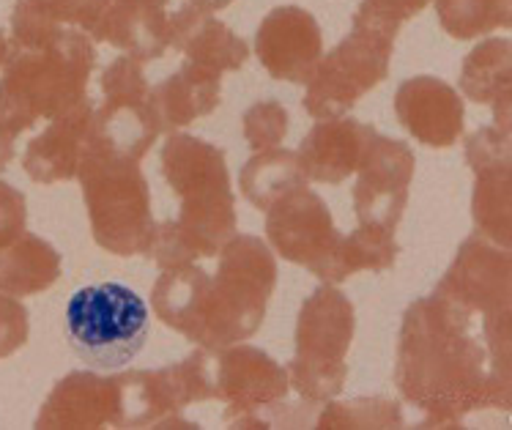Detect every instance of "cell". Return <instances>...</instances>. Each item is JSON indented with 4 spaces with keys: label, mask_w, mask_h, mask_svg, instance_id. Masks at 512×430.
<instances>
[{
    "label": "cell",
    "mask_w": 512,
    "mask_h": 430,
    "mask_svg": "<svg viewBox=\"0 0 512 430\" xmlns=\"http://www.w3.org/2000/svg\"><path fill=\"white\" fill-rule=\"evenodd\" d=\"M39 430L124 428L118 376L77 370L61 378L36 417Z\"/></svg>",
    "instance_id": "cell-14"
},
{
    "label": "cell",
    "mask_w": 512,
    "mask_h": 430,
    "mask_svg": "<svg viewBox=\"0 0 512 430\" xmlns=\"http://www.w3.org/2000/svg\"><path fill=\"white\" fill-rule=\"evenodd\" d=\"M233 0H189V6H198L203 11H220L228 9Z\"/></svg>",
    "instance_id": "cell-36"
},
{
    "label": "cell",
    "mask_w": 512,
    "mask_h": 430,
    "mask_svg": "<svg viewBox=\"0 0 512 430\" xmlns=\"http://www.w3.org/2000/svg\"><path fill=\"white\" fill-rule=\"evenodd\" d=\"M291 392L288 370L263 348H214V398L228 403L225 425L230 428H285L280 417H293L285 406Z\"/></svg>",
    "instance_id": "cell-9"
},
{
    "label": "cell",
    "mask_w": 512,
    "mask_h": 430,
    "mask_svg": "<svg viewBox=\"0 0 512 430\" xmlns=\"http://www.w3.org/2000/svg\"><path fill=\"white\" fill-rule=\"evenodd\" d=\"M510 39H485L463 58L460 88L474 105H491L496 126L510 129Z\"/></svg>",
    "instance_id": "cell-23"
},
{
    "label": "cell",
    "mask_w": 512,
    "mask_h": 430,
    "mask_svg": "<svg viewBox=\"0 0 512 430\" xmlns=\"http://www.w3.org/2000/svg\"><path fill=\"white\" fill-rule=\"evenodd\" d=\"M400 247L395 242V231H387L381 225H367L359 222L354 233L343 236V261L345 277L356 272H387L395 266Z\"/></svg>",
    "instance_id": "cell-28"
},
{
    "label": "cell",
    "mask_w": 512,
    "mask_h": 430,
    "mask_svg": "<svg viewBox=\"0 0 512 430\" xmlns=\"http://www.w3.org/2000/svg\"><path fill=\"white\" fill-rule=\"evenodd\" d=\"M28 222V203L20 189L0 181V250L17 242L25 233Z\"/></svg>",
    "instance_id": "cell-34"
},
{
    "label": "cell",
    "mask_w": 512,
    "mask_h": 430,
    "mask_svg": "<svg viewBox=\"0 0 512 430\" xmlns=\"http://www.w3.org/2000/svg\"><path fill=\"white\" fill-rule=\"evenodd\" d=\"M395 381L425 414L419 428H458L471 411H510V310H482L436 285L403 315Z\"/></svg>",
    "instance_id": "cell-1"
},
{
    "label": "cell",
    "mask_w": 512,
    "mask_h": 430,
    "mask_svg": "<svg viewBox=\"0 0 512 430\" xmlns=\"http://www.w3.org/2000/svg\"><path fill=\"white\" fill-rule=\"evenodd\" d=\"M304 184H307V176H304L299 154L288 151V148L255 151V157L244 162L239 173V187L244 198L261 211H266L274 200H280Z\"/></svg>",
    "instance_id": "cell-25"
},
{
    "label": "cell",
    "mask_w": 512,
    "mask_h": 430,
    "mask_svg": "<svg viewBox=\"0 0 512 430\" xmlns=\"http://www.w3.org/2000/svg\"><path fill=\"white\" fill-rule=\"evenodd\" d=\"M433 3L439 11L441 28L460 42L512 25V0H433Z\"/></svg>",
    "instance_id": "cell-27"
},
{
    "label": "cell",
    "mask_w": 512,
    "mask_h": 430,
    "mask_svg": "<svg viewBox=\"0 0 512 430\" xmlns=\"http://www.w3.org/2000/svg\"><path fill=\"white\" fill-rule=\"evenodd\" d=\"M66 335L91 368H124L146 346L148 307L121 283L85 285L69 299Z\"/></svg>",
    "instance_id": "cell-7"
},
{
    "label": "cell",
    "mask_w": 512,
    "mask_h": 430,
    "mask_svg": "<svg viewBox=\"0 0 512 430\" xmlns=\"http://www.w3.org/2000/svg\"><path fill=\"white\" fill-rule=\"evenodd\" d=\"M439 288L482 310L512 307V258L507 247L471 236L460 244L450 272L441 277Z\"/></svg>",
    "instance_id": "cell-16"
},
{
    "label": "cell",
    "mask_w": 512,
    "mask_h": 430,
    "mask_svg": "<svg viewBox=\"0 0 512 430\" xmlns=\"http://www.w3.org/2000/svg\"><path fill=\"white\" fill-rule=\"evenodd\" d=\"M512 143L510 129L482 126L466 140V162L474 173L493 168H510Z\"/></svg>",
    "instance_id": "cell-31"
},
{
    "label": "cell",
    "mask_w": 512,
    "mask_h": 430,
    "mask_svg": "<svg viewBox=\"0 0 512 430\" xmlns=\"http://www.w3.org/2000/svg\"><path fill=\"white\" fill-rule=\"evenodd\" d=\"M170 0H110L99 42L121 47L137 63L157 61L168 53V14Z\"/></svg>",
    "instance_id": "cell-22"
},
{
    "label": "cell",
    "mask_w": 512,
    "mask_h": 430,
    "mask_svg": "<svg viewBox=\"0 0 512 430\" xmlns=\"http://www.w3.org/2000/svg\"><path fill=\"white\" fill-rule=\"evenodd\" d=\"M222 99V72L187 61L168 80L151 88L148 102L157 113L162 132L184 129L195 118L211 116Z\"/></svg>",
    "instance_id": "cell-21"
},
{
    "label": "cell",
    "mask_w": 512,
    "mask_h": 430,
    "mask_svg": "<svg viewBox=\"0 0 512 430\" xmlns=\"http://www.w3.org/2000/svg\"><path fill=\"white\" fill-rule=\"evenodd\" d=\"M28 335H31L28 310L22 307L17 296L0 291V359L20 351L28 343Z\"/></svg>",
    "instance_id": "cell-32"
},
{
    "label": "cell",
    "mask_w": 512,
    "mask_h": 430,
    "mask_svg": "<svg viewBox=\"0 0 512 430\" xmlns=\"http://www.w3.org/2000/svg\"><path fill=\"white\" fill-rule=\"evenodd\" d=\"M356 315L351 299L332 283L307 296L296 318V354L288 365V381L307 403H326L343 392L345 354L354 343Z\"/></svg>",
    "instance_id": "cell-6"
},
{
    "label": "cell",
    "mask_w": 512,
    "mask_h": 430,
    "mask_svg": "<svg viewBox=\"0 0 512 430\" xmlns=\"http://www.w3.org/2000/svg\"><path fill=\"white\" fill-rule=\"evenodd\" d=\"M107 6L110 0H17L11 14V42L42 47L63 28H77L91 42H99Z\"/></svg>",
    "instance_id": "cell-20"
},
{
    "label": "cell",
    "mask_w": 512,
    "mask_h": 430,
    "mask_svg": "<svg viewBox=\"0 0 512 430\" xmlns=\"http://www.w3.org/2000/svg\"><path fill=\"white\" fill-rule=\"evenodd\" d=\"M288 135V110L277 99L255 102L244 113V140L252 151L277 148Z\"/></svg>",
    "instance_id": "cell-30"
},
{
    "label": "cell",
    "mask_w": 512,
    "mask_h": 430,
    "mask_svg": "<svg viewBox=\"0 0 512 430\" xmlns=\"http://www.w3.org/2000/svg\"><path fill=\"white\" fill-rule=\"evenodd\" d=\"M6 58H9V39H6V33L0 31V66L6 63Z\"/></svg>",
    "instance_id": "cell-37"
},
{
    "label": "cell",
    "mask_w": 512,
    "mask_h": 430,
    "mask_svg": "<svg viewBox=\"0 0 512 430\" xmlns=\"http://www.w3.org/2000/svg\"><path fill=\"white\" fill-rule=\"evenodd\" d=\"M373 135L376 129L356 118L340 116L315 124L296 151L304 176L321 184H343L356 173Z\"/></svg>",
    "instance_id": "cell-18"
},
{
    "label": "cell",
    "mask_w": 512,
    "mask_h": 430,
    "mask_svg": "<svg viewBox=\"0 0 512 430\" xmlns=\"http://www.w3.org/2000/svg\"><path fill=\"white\" fill-rule=\"evenodd\" d=\"M474 225L477 236L510 250V222H512V176L510 168H493L474 173Z\"/></svg>",
    "instance_id": "cell-26"
},
{
    "label": "cell",
    "mask_w": 512,
    "mask_h": 430,
    "mask_svg": "<svg viewBox=\"0 0 512 430\" xmlns=\"http://www.w3.org/2000/svg\"><path fill=\"white\" fill-rule=\"evenodd\" d=\"M102 105L94 110V137L118 154L143 162L148 148L162 135L154 107L148 102L143 66L135 58H115L102 72Z\"/></svg>",
    "instance_id": "cell-11"
},
{
    "label": "cell",
    "mask_w": 512,
    "mask_h": 430,
    "mask_svg": "<svg viewBox=\"0 0 512 430\" xmlns=\"http://www.w3.org/2000/svg\"><path fill=\"white\" fill-rule=\"evenodd\" d=\"M96 105L85 99L80 105L53 118L42 135H36L25 151V173L39 184L77 179V168L83 162L85 148L94 129Z\"/></svg>",
    "instance_id": "cell-17"
},
{
    "label": "cell",
    "mask_w": 512,
    "mask_h": 430,
    "mask_svg": "<svg viewBox=\"0 0 512 430\" xmlns=\"http://www.w3.org/2000/svg\"><path fill=\"white\" fill-rule=\"evenodd\" d=\"M170 47L187 55V61L211 66L217 72H239L250 58V44L230 31L211 11L184 6L168 17Z\"/></svg>",
    "instance_id": "cell-19"
},
{
    "label": "cell",
    "mask_w": 512,
    "mask_h": 430,
    "mask_svg": "<svg viewBox=\"0 0 512 430\" xmlns=\"http://www.w3.org/2000/svg\"><path fill=\"white\" fill-rule=\"evenodd\" d=\"M255 55L272 80L307 83L324 55L321 25L302 6L272 9L255 33Z\"/></svg>",
    "instance_id": "cell-13"
},
{
    "label": "cell",
    "mask_w": 512,
    "mask_h": 430,
    "mask_svg": "<svg viewBox=\"0 0 512 430\" xmlns=\"http://www.w3.org/2000/svg\"><path fill=\"white\" fill-rule=\"evenodd\" d=\"M162 176L181 198V209L176 220L154 228L148 255L159 269L217 258L236 233L225 151L200 137L170 135L162 148Z\"/></svg>",
    "instance_id": "cell-3"
},
{
    "label": "cell",
    "mask_w": 512,
    "mask_h": 430,
    "mask_svg": "<svg viewBox=\"0 0 512 430\" xmlns=\"http://www.w3.org/2000/svg\"><path fill=\"white\" fill-rule=\"evenodd\" d=\"M11 159H14V140L0 132V173L9 168Z\"/></svg>",
    "instance_id": "cell-35"
},
{
    "label": "cell",
    "mask_w": 512,
    "mask_h": 430,
    "mask_svg": "<svg viewBox=\"0 0 512 430\" xmlns=\"http://www.w3.org/2000/svg\"><path fill=\"white\" fill-rule=\"evenodd\" d=\"M395 116L422 146L450 148L463 135L466 110L463 99L447 80L417 74L400 83L395 94Z\"/></svg>",
    "instance_id": "cell-15"
},
{
    "label": "cell",
    "mask_w": 512,
    "mask_h": 430,
    "mask_svg": "<svg viewBox=\"0 0 512 430\" xmlns=\"http://www.w3.org/2000/svg\"><path fill=\"white\" fill-rule=\"evenodd\" d=\"M321 430H356V428H403V409L398 400L389 398H354L329 403L315 422Z\"/></svg>",
    "instance_id": "cell-29"
},
{
    "label": "cell",
    "mask_w": 512,
    "mask_h": 430,
    "mask_svg": "<svg viewBox=\"0 0 512 430\" xmlns=\"http://www.w3.org/2000/svg\"><path fill=\"white\" fill-rule=\"evenodd\" d=\"M398 33L356 14L354 31L345 36L329 55H321L315 72L307 80L304 110L315 121L345 116L348 110L384 83L389 74V58Z\"/></svg>",
    "instance_id": "cell-8"
},
{
    "label": "cell",
    "mask_w": 512,
    "mask_h": 430,
    "mask_svg": "<svg viewBox=\"0 0 512 430\" xmlns=\"http://www.w3.org/2000/svg\"><path fill=\"white\" fill-rule=\"evenodd\" d=\"M94 63V42L77 28H63L42 47H22L9 39L6 72L0 77V132L17 140L36 121H53L85 102Z\"/></svg>",
    "instance_id": "cell-4"
},
{
    "label": "cell",
    "mask_w": 512,
    "mask_h": 430,
    "mask_svg": "<svg viewBox=\"0 0 512 430\" xmlns=\"http://www.w3.org/2000/svg\"><path fill=\"white\" fill-rule=\"evenodd\" d=\"M61 277V252L33 233L0 250V291L9 296H33L47 291Z\"/></svg>",
    "instance_id": "cell-24"
},
{
    "label": "cell",
    "mask_w": 512,
    "mask_h": 430,
    "mask_svg": "<svg viewBox=\"0 0 512 430\" xmlns=\"http://www.w3.org/2000/svg\"><path fill=\"white\" fill-rule=\"evenodd\" d=\"M77 179L83 187L96 244L121 258L148 255L157 222L151 214V192L140 162L99 143L91 129Z\"/></svg>",
    "instance_id": "cell-5"
},
{
    "label": "cell",
    "mask_w": 512,
    "mask_h": 430,
    "mask_svg": "<svg viewBox=\"0 0 512 430\" xmlns=\"http://www.w3.org/2000/svg\"><path fill=\"white\" fill-rule=\"evenodd\" d=\"M414 151L395 137L376 132L359 162L354 187V211L359 222L395 231L408 203V184L414 179Z\"/></svg>",
    "instance_id": "cell-12"
},
{
    "label": "cell",
    "mask_w": 512,
    "mask_h": 430,
    "mask_svg": "<svg viewBox=\"0 0 512 430\" xmlns=\"http://www.w3.org/2000/svg\"><path fill=\"white\" fill-rule=\"evenodd\" d=\"M433 0H365L356 14H362L367 20L381 22L389 31L400 33L411 17H417L419 11L430 6Z\"/></svg>",
    "instance_id": "cell-33"
},
{
    "label": "cell",
    "mask_w": 512,
    "mask_h": 430,
    "mask_svg": "<svg viewBox=\"0 0 512 430\" xmlns=\"http://www.w3.org/2000/svg\"><path fill=\"white\" fill-rule=\"evenodd\" d=\"M266 236L280 258L310 269L318 280L332 285L348 280L340 261L343 233L335 228L324 198L307 184L266 209Z\"/></svg>",
    "instance_id": "cell-10"
},
{
    "label": "cell",
    "mask_w": 512,
    "mask_h": 430,
    "mask_svg": "<svg viewBox=\"0 0 512 430\" xmlns=\"http://www.w3.org/2000/svg\"><path fill=\"white\" fill-rule=\"evenodd\" d=\"M277 285L272 247L258 236H239L222 244L217 272L195 263L162 269L151 305L162 324L200 348H225L261 329Z\"/></svg>",
    "instance_id": "cell-2"
}]
</instances>
